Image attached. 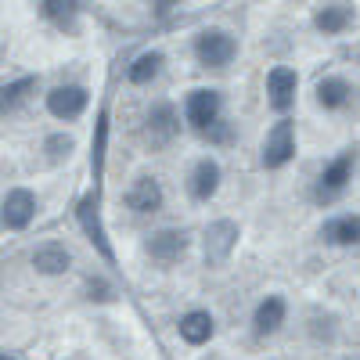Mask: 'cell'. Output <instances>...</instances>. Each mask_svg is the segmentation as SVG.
<instances>
[{
	"instance_id": "6da1fadb",
	"label": "cell",
	"mask_w": 360,
	"mask_h": 360,
	"mask_svg": "<svg viewBox=\"0 0 360 360\" xmlns=\"http://www.w3.org/2000/svg\"><path fill=\"white\" fill-rule=\"evenodd\" d=\"M234 54H238V44H234V37L224 33V29H205V33L195 40V58H198L205 69L231 65Z\"/></svg>"
},
{
	"instance_id": "7a4b0ae2",
	"label": "cell",
	"mask_w": 360,
	"mask_h": 360,
	"mask_svg": "<svg viewBox=\"0 0 360 360\" xmlns=\"http://www.w3.org/2000/svg\"><path fill=\"white\" fill-rule=\"evenodd\" d=\"M184 115L198 134H209L220 123V94L217 90H191L188 105H184Z\"/></svg>"
},
{
	"instance_id": "3957f363",
	"label": "cell",
	"mask_w": 360,
	"mask_h": 360,
	"mask_svg": "<svg viewBox=\"0 0 360 360\" xmlns=\"http://www.w3.org/2000/svg\"><path fill=\"white\" fill-rule=\"evenodd\" d=\"M292 155H295V127L288 123V119H281L263 141V166L266 169H281Z\"/></svg>"
},
{
	"instance_id": "277c9868",
	"label": "cell",
	"mask_w": 360,
	"mask_h": 360,
	"mask_svg": "<svg viewBox=\"0 0 360 360\" xmlns=\"http://www.w3.org/2000/svg\"><path fill=\"white\" fill-rule=\"evenodd\" d=\"M86 90L79 86V83H62V86H54L51 94H47V112L54 115V119H76V115H83V108H86Z\"/></svg>"
},
{
	"instance_id": "5b68a950",
	"label": "cell",
	"mask_w": 360,
	"mask_h": 360,
	"mask_svg": "<svg viewBox=\"0 0 360 360\" xmlns=\"http://www.w3.org/2000/svg\"><path fill=\"white\" fill-rule=\"evenodd\" d=\"M148 256H152L159 266H173L180 256H184L188 249V234L184 231H155L152 238H148Z\"/></svg>"
},
{
	"instance_id": "8992f818",
	"label": "cell",
	"mask_w": 360,
	"mask_h": 360,
	"mask_svg": "<svg viewBox=\"0 0 360 360\" xmlns=\"http://www.w3.org/2000/svg\"><path fill=\"white\" fill-rule=\"evenodd\" d=\"M353 166H356V152H342L339 159H332L324 166L321 173V188H317V198H335L346 184H349V176H353Z\"/></svg>"
},
{
	"instance_id": "52a82bcc",
	"label": "cell",
	"mask_w": 360,
	"mask_h": 360,
	"mask_svg": "<svg viewBox=\"0 0 360 360\" xmlns=\"http://www.w3.org/2000/svg\"><path fill=\"white\" fill-rule=\"evenodd\" d=\"M295 86H299L295 69H288V65L270 69V76H266V94H270V105H274L278 112H288V108H292V101H295Z\"/></svg>"
},
{
	"instance_id": "ba28073f",
	"label": "cell",
	"mask_w": 360,
	"mask_h": 360,
	"mask_svg": "<svg viewBox=\"0 0 360 360\" xmlns=\"http://www.w3.org/2000/svg\"><path fill=\"white\" fill-rule=\"evenodd\" d=\"M180 134V119H176V108L169 101H159L152 105V112H148V141L152 144H166Z\"/></svg>"
},
{
	"instance_id": "9c48e42d",
	"label": "cell",
	"mask_w": 360,
	"mask_h": 360,
	"mask_svg": "<svg viewBox=\"0 0 360 360\" xmlns=\"http://www.w3.org/2000/svg\"><path fill=\"white\" fill-rule=\"evenodd\" d=\"M33 217H37V198H33V191H25V188L8 191V198H4V227L22 231V227H29V220H33Z\"/></svg>"
},
{
	"instance_id": "30bf717a",
	"label": "cell",
	"mask_w": 360,
	"mask_h": 360,
	"mask_svg": "<svg viewBox=\"0 0 360 360\" xmlns=\"http://www.w3.org/2000/svg\"><path fill=\"white\" fill-rule=\"evenodd\" d=\"M234 245H238V227L231 220L209 224V231H205V256H209V263H224Z\"/></svg>"
},
{
	"instance_id": "8fae6325",
	"label": "cell",
	"mask_w": 360,
	"mask_h": 360,
	"mask_svg": "<svg viewBox=\"0 0 360 360\" xmlns=\"http://www.w3.org/2000/svg\"><path fill=\"white\" fill-rule=\"evenodd\" d=\"M127 205L134 213H155V209H162V184L155 176H137L134 188L127 191Z\"/></svg>"
},
{
	"instance_id": "7c38bea8",
	"label": "cell",
	"mask_w": 360,
	"mask_h": 360,
	"mask_svg": "<svg viewBox=\"0 0 360 360\" xmlns=\"http://www.w3.org/2000/svg\"><path fill=\"white\" fill-rule=\"evenodd\" d=\"M252 324H256V335H274L278 328L285 324V299L281 295H266L263 303L256 307V314H252Z\"/></svg>"
},
{
	"instance_id": "4fadbf2b",
	"label": "cell",
	"mask_w": 360,
	"mask_h": 360,
	"mask_svg": "<svg viewBox=\"0 0 360 360\" xmlns=\"http://www.w3.org/2000/svg\"><path fill=\"white\" fill-rule=\"evenodd\" d=\"M72 263L69 249L58 245V242H47V245H37L33 249V266L40 270V274H65Z\"/></svg>"
},
{
	"instance_id": "5bb4252c",
	"label": "cell",
	"mask_w": 360,
	"mask_h": 360,
	"mask_svg": "<svg viewBox=\"0 0 360 360\" xmlns=\"http://www.w3.org/2000/svg\"><path fill=\"white\" fill-rule=\"evenodd\" d=\"M314 25L321 29L324 37H339V33H346V29L353 25V8L349 4H328V8H321L314 15Z\"/></svg>"
},
{
	"instance_id": "9a60e30c",
	"label": "cell",
	"mask_w": 360,
	"mask_h": 360,
	"mask_svg": "<svg viewBox=\"0 0 360 360\" xmlns=\"http://www.w3.org/2000/svg\"><path fill=\"white\" fill-rule=\"evenodd\" d=\"M180 339H184L188 346H202L213 339V317H209L205 310H191L180 317Z\"/></svg>"
},
{
	"instance_id": "2e32d148",
	"label": "cell",
	"mask_w": 360,
	"mask_h": 360,
	"mask_svg": "<svg viewBox=\"0 0 360 360\" xmlns=\"http://www.w3.org/2000/svg\"><path fill=\"white\" fill-rule=\"evenodd\" d=\"M349 98H353V90H349V83H346V79H339V76H324V79L317 83V105H321V108H328V112L346 108V105H349Z\"/></svg>"
},
{
	"instance_id": "e0dca14e",
	"label": "cell",
	"mask_w": 360,
	"mask_h": 360,
	"mask_svg": "<svg viewBox=\"0 0 360 360\" xmlns=\"http://www.w3.org/2000/svg\"><path fill=\"white\" fill-rule=\"evenodd\" d=\"M217 188H220V162L217 159H202L195 166V173H191V195L205 202V198L217 195Z\"/></svg>"
},
{
	"instance_id": "ac0fdd59",
	"label": "cell",
	"mask_w": 360,
	"mask_h": 360,
	"mask_svg": "<svg viewBox=\"0 0 360 360\" xmlns=\"http://www.w3.org/2000/svg\"><path fill=\"white\" fill-rule=\"evenodd\" d=\"M324 242L332 245H356L360 242V217H335L324 224Z\"/></svg>"
},
{
	"instance_id": "d6986e66",
	"label": "cell",
	"mask_w": 360,
	"mask_h": 360,
	"mask_svg": "<svg viewBox=\"0 0 360 360\" xmlns=\"http://www.w3.org/2000/svg\"><path fill=\"white\" fill-rule=\"evenodd\" d=\"M79 220H83L86 234L98 242V249H101L105 256H112V249H108V242H105V231H101V220H98V202H94V195H86V198L79 202Z\"/></svg>"
},
{
	"instance_id": "ffe728a7",
	"label": "cell",
	"mask_w": 360,
	"mask_h": 360,
	"mask_svg": "<svg viewBox=\"0 0 360 360\" xmlns=\"http://www.w3.org/2000/svg\"><path fill=\"white\" fill-rule=\"evenodd\" d=\"M159 69H162V54L159 51H148V54H141L137 62L130 65V83H148V79H155L159 76Z\"/></svg>"
},
{
	"instance_id": "44dd1931",
	"label": "cell",
	"mask_w": 360,
	"mask_h": 360,
	"mask_svg": "<svg viewBox=\"0 0 360 360\" xmlns=\"http://www.w3.org/2000/svg\"><path fill=\"white\" fill-rule=\"evenodd\" d=\"M40 11H44L51 22H58V25H69L72 15H76V4H69V0H44Z\"/></svg>"
},
{
	"instance_id": "7402d4cb",
	"label": "cell",
	"mask_w": 360,
	"mask_h": 360,
	"mask_svg": "<svg viewBox=\"0 0 360 360\" xmlns=\"http://www.w3.org/2000/svg\"><path fill=\"white\" fill-rule=\"evenodd\" d=\"M37 86V79H18V83H8L4 86V108H15L25 94H29V90H33Z\"/></svg>"
},
{
	"instance_id": "603a6c76",
	"label": "cell",
	"mask_w": 360,
	"mask_h": 360,
	"mask_svg": "<svg viewBox=\"0 0 360 360\" xmlns=\"http://www.w3.org/2000/svg\"><path fill=\"white\" fill-rule=\"evenodd\" d=\"M47 152L58 159V155H69L72 152V141L69 137H47Z\"/></svg>"
},
{
	"instance_id": "cb8c5ba5",
	"label": "cell",
	"mask_w": 360,
	"mask_h": 360,
	"mask_svg": "<svg viewBox=\"0 0 360 360\" xmlns=\"http://www.w3.org/2000/svg\"><path fill=\"white\" fill-rule=\"evenodd\" d=\"M105 130H108V119L98 115V148H94V166H101V152H105Z\"/></svg>"
},
{
	"instance_id": "d4e9b609",
	"label": "cell",
	"mask_w": 360,
	"mask_h": 360,
	"mask_svg": "<svg viewBox=\"0 0 360 360\" xmlns=\"http://www.w3.org/2000/svg\"><path fill=\"white\" fill-rule=\"evenodd\" d=\"M205 137H209V141H227V127H224V123H217V127L209 130Z\"/></svg>"
}]
</instances>
